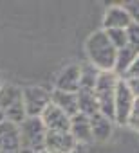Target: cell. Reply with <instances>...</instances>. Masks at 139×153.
Instances as JSON below:
<instances>
[{
	"label": "cell",
	"instance_id": "cell-1",
	"mask_svg": "<svg viewBox=\"0 0 139 153\" xmlns=\"http://www.w3.org/2000/svg\"><path fill=\"white\" fill-rule=\"evenodd\" d=\"M85 52H87L89 63L94 65L99 72H114L117 49L112 45V42L108 40V36H107V33L103 29L101 31H94L87 38Z\"/></svg>",
	"mask_w": 139,
	"mask_h": 153
},
{
	"label": "cell",
	"instance_id": "cell-2",
	"mask_svg": "<svg viewBox=\"0 0 139 153\" xmlns=\"http://www.w3.org/2000/svg\"><path fill=\"white\" fill-rule=\"evenodd\" d=\"M0 110L4 112L6 121L15 124H22L27 117L24 106V94L22 88L16 85H2L0 88Z\"/></svg>",
	"mask_w": 139,
	"mask_h": 153
},
{
	"label": "cell",
	"instance_id": "cell-3",
	"mask_svg": "<svg viewBox=\"0 0 139 153\" xmlns=\"http://www.w3.org/2000/svg\"><path fill=\"white\" fill-rule=\"evenodd\" d=\"M117 81H119V78L114 72H99L96 87H94V94H96V99L99 105V114L107 115L112 121H114V97H116Z\"/></svg>",
	"mask_w": 139,
	"mask_h": 153
},
{
	"label": "cell",
	"instance_id": "cell-4",
	"mask_svg": "<svg viewBox=\"0 0 139 153\" xmlns=\"http://www.w3.org/2000/svg\"><path fill=\"white\" fill-rule=\"evenodd\" d=\"M20 126V142L22 148L42 153L45 149V137L47 128L43 126L40 117H25V121Z\"/></svg>",
	"mask_w": 139,
	"mask_h": 153
},
{
	"label": "cell",
	"instance_id": "cell-5",
	"mask_svg": "<svg viewBox=\"0 0 139 153\" xmlns=\"http://www.w3.org/2000/svg\"><path fill=\"white\" fill-rule=\"evenodd\" d=\"M134 103H135V96L132 94L128 83L119 78L117 87H116V97H114V121H116V124H119V126L128 124V117H130V112L134 108Z\"/></svg>",
	"mask_w": 139,
	"mask_h": 153
},
{
	"label": "cell",
	"instance_id": "cell-6",
	"mask_svg": "<svg viewBox=\"0 0 139 153\" xmlns=\"http://www.w3.org/2000/svg\"><path fill=\"white\" fill-rule=\"evenodd\" d=\"M22 94L27 117H40L51 105V92L42 87H25L22 88Z\"/></svg>",
	"mask_w": 139,
	"mask_h": 153
},
{
	"label": "cell",
	"instance_id": "cell-7",
	"mask_svg": "<svg viewBox=\"0 0 139 153\" xmlns=\"http://www.w3.org/2000/svg\"><path fill=\"white\" fill-rule=\"evenodd\" d=\"M78 146L71 131H47L45 137V153H72Z\"/></svg>",
	"mask_w": 139,
	"mask_h": 153
},
{
	"label": "cell",
	"instance_id": "cell-8",
	"mask_svg": "<svg viewBox=\"0 0 139 153\" xmlns=\"http://www.w3.org/2000/svg\"><path fill=\"white\" fill-rule=\"evenodd\" d=\"M80 74H81V65L78 63H71L60 70V74L56 76V90H63V92H72L78 94L80 90Z\"/></svg>",
	"mask_w": 139,
	"mask_h": 153
},
{
	"label": "cell",
	"instance_id": "cell-9",
	"mask_svg": "<svg viewBox=\"0 0 139 153\" xmlns=\"http://www.w3.org/2000/svg\"><path fill=\"white\" fill-rule=\"evenodd\" d=\"M40 119L47 128V131H71V117L60 108H56L52 103L45 108Z\"/></svg>",
	"mask_w": 139,
	"mask_h": 153
},
{
	"label": "cell",
	"instance_id": "cell-10",
	"mask_svg": "<svg viewBox=\"0 0 139 153\" xmlns=\"http://www.w3.org/2000/svg\"><path fill=\"white\" fill-rule=\"evenodd\" d=\"M20 126L11 121L0 123V153L20 151Z\"/></svg>",
	"mask_w": 139,
	"mask_h": 153
},
{
	"label": "cell",
	"instance_id": "cell-11",
	"mask_svg": "<svg viewBox=\"0 0 139 153\" xmlns=\"http://www.w3.org/2000/svg\"><path fill=\"white\" fill-rule=\"evenodd\" d=\"M132 25V20L126 13V9L123 7V4H116L110 6L105 15H103V31H110V29H128Z\"/></svg>",
	"mask_w": 139,
	"mask_h": 153
},
{
	"label": "cell",
	"instance_id": "cell-12",
	"mask_svg": "<svg viewBox=\"0 0 139 153\" xmlns=\"http://www.w3.org/2000/svg\"><path fill=\"white\" fill-rule=\"evenodd\" d=\"M51 103L60 108L61 112H65L69 117H74L80 114V106H78V94L72 92H63V90H52L51 92Z\"/></svg>",
	"mask_w": 139,
	"mask_h": 153
},
{
	"label": "cell",
	"instance_id": "cell-13",
	"mask_svg": "<svg viewBox=\"0 0 139 153\" xmlns=\"http://www.w3.org/2000/svg\"><path fill=\"white\" fill-rule=\"evenodd\" d=\"M71 135L74 140L81 146H87L94 140L92 137V128H90V119L83 114H78L71 119Z\"/></svg>",
	"mask_w": 139,
	"mask_h": 153
},
{
	"label": "cell",
	"instance_id": "cell-14",
	"mask_svg": "<svg viewBox=\"0 0 139 153\" xmlns=\"http://www.w3.org/2000/svg\"><path fill=\"white\" fill-rule=\"evenodd\" d=\"M89 119H90V128H92L94 140H101V142L108 140L110 135H112V124H114V121L108 119L103 114H96V115H92Z\"/></svg>",
	"mask_w": 139,
	"mask_h": 153
},
{
	"label": "cell",
	"instance_id": "cell-15",
	"mask_svg": "<svg viewBox=\"0 0 139 153\" xmlns=\"http://www.w3.org/2000/svg\"><path fill=\"white\" fill-rule=\"evenodd\" d=\"M137 58V52L134 49H130L128 45L123 47V49H117V54H116V63H114V74L117 78H123L125 72L130 68V65L134 63V59Z\"/></svg>",
	"mask_w": 139,
	"mask_h": 153
},
{
	"label": "cell",
	"instance_id": "cell-16",
	"mask_svg": "<svg viewBox=\"0 0 139 153\" xmlns=\"http://www.w3.org/2000/svg\"><path fill=\"white\" fill-rule=\"evenodd\" d=\"M78 106H80V114L87 117L99 114V105L94 90H78Z\"/></svg>",
	"mask_w": 139,
	"mask_h": 153
},
{
	"label": "cell",
	"instance_id": "cell-17",
	"mask_svg": "<svg viewBox=\"0 0 139 153\" xmlns=\"http://www.w3.org/2000/svg\"><path fill=\"white\" fill-rule=\"evenodd\" d=\"M98 76H99V70L87 63V65H81V74H80V90H94L96 87V81H98Z\"/></svg>",
	"mask_w": 139,
	"mask_h": 153
},
{
	"label": "cell",
	"instance_id": "cell-18",
	"mask_svg": "<svg viewBox=\"0 0 139 153\" xmlns=\"http://www.w3.org/2000/svg\"><path fill=\"white\" fill-rule=\"evenodd\" d=\"M108 40L112 42V45L116 49H123L126 47V29H110V31H105Z\"/></svg>",
	"mask_w": 139,
	"mask_h": 153
},
{
	"label": "cell",
	"instance_id": "cell-19",
	"mask_svg": "<svg viewBox=\"0 0 139 153\" xmlns=\"http://www.w3.org/2000/svg\"><path fill=\"white\" fill-rule=\"evenodd\" d=\"M126 42H128L126 45L139 54V25L137 24H132L126 29Z\"/></svg>",
	"mask_w": 139,
	"mask_h": 153
},
{
	"label": "cell",
	"instance_id": "cell-20",
	"mask_svg": "<svg viewBox=\"0 0 139 153\" xmlns=\"http://www.w3.org/2000/svg\"><path fill=\"white\" fill-rule=\"evenodd\" d=\"M123 7L126 9L132 24H137L139 25V0H128V2L123 4Z\"/></svg>",
	"mask_w": 139,
	"mask_h": 153
},
{
	"label": "cell",
	"instance_id": "cell-21",
	"mask_svg": "<svg viewBox=\"0 0 139 153\" xmlns=\"http://www.w3.org/2000/svg\"><path fill=\"white\" fill-rule=\"evenodd\" d=\"M132 130H137L139 131V97H135V103H134V108L130 112V117H128V124Z\"/></svg>",
	"mask_w": 139,
	"mask_h": 153
},
{
	"label": "cell",
	"instance_id": "cell-22",
	"mask_svg": "<svg viewBox=\"0 0 139 153\" xmlns=\"http://www.w3.org/2000/svg\"><path fill=\"white\" fill-rule=\"evenodd\" d=\"M135 78H139V54H137V58L134 59V63L130 65V68L125 72V76H123L121 79L128 81V79H135Z\"/></svg>",
	"mask_w": 139,
	"mask_h": 153
},
{
	"label": "cell",
	"instance_id": "cell-23",
	"mask_svg": "<svg viewBox=\"0 0 139 153\" xmlns=\"http://www.w3.org/2000/svg\"><path fill=\"white\" fill-rule=\"evenodd\" d=\"M126 83H128V87H130L132 94H134L135 97H139V78H135V79H128Z\"/></svg>",
	"mask_w": 139,
	"mask_h": 153
},
{
	"label": "cell",
	"instance_id": "cell-24",
	"mask_svg": "<svg viewBox=\"0 0 139 153\" xmlns=\"http://www.w3.org/2000/svg\"><path fill=\"white\" fill-rule=\"evenodd\" d=\"M72 153H89V151H87V148H85V146L78 144V146H76V148L72 149Z\"/></svg>",
	"mask_w": 139,
	"mask_h": 153
},
{
	"label": "cell",
	"instance_id": "cell-25",
	"mask_svg": "<svg viewBox=\"0 0 139 153\" xmlns=\"http://www.w3.org/2000/svg\"><path fill=\"white\" fill-rule=\"evenodd\" d=\"M18 153H36V151H31V149H25V148H20Z\"/></svg>",
	"mask_w": 139,
	"mask_h": 153
},
{
	"label": "cell",
	"instance_id": "cell-26",
	"mask_svg": "<svg viewBox=\"0 0 139 153\" xmlns=\"http://www.w3.org/2000/svg\"><path fill=\"white\" fill-rule=\"evenodd\" d=\"M4 121H6V115H4L2 110H0V123H4Z\"/></svg>",
	"mask_w": 139,
	"mask_h": 153
},
{
	"label": "cell",
	"instance_id": "cell-27",
	"mask_svg": "<svg viewBox=\"0 0 139 153\" xmlns=\"http://www.w3.org/2000/svg\"><path fill=\"white\" fill-rule=\"evenodd\" d=\"M2 85H4V83H2V81H0V88H2Z\"/></svg>",
	"mask_w": 139,
	"mask_h": 153
},
{
	"label": "cell",
	"instance_id": "cell-28",
	"mask_svg": "<svg viewBox=\"0 0 139 153\" xmlns=\"http://www.w3.org/2000/svg\"><path fill=\"white\" fill-rule=\"evenodd\" d=\"M11 153H18V151H11Z\"/></svg>",
	"mask_w": 139,
	"mask_h": 153
},
{
	"label": "cell",
	"instance_id": "cell-29",
	"mask_svg": "<svg viewBox=\"0 0 139 153\" xmlns=\"http://www.w3.org/2000/svg\"><path fill=\"white\" fill-rule=\"evenodd\" d=\"M42 153H45V151H42Z\"/></svg>",
	"mask_w": 139,
	"mask_h": 153
}]
</instances>
